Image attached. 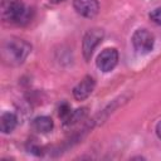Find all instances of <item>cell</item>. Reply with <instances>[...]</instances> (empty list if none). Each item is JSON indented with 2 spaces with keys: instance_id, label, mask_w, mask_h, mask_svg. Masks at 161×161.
Masks as SVG:
<instances>
[{
  "instance_id": "obj_1",
  "label": "cell",
  "mask_w": 161,
  "mask_h": 161,
  "mask_svg": "<svg viewBox=\"0 0 161 161\" xmlns=\"http://www.w3.org/2000/svg\"><path fill=\"white\" fill-rule=\"evenodd\" d=\"M31 52V44L20 38H9L1 45V58L9 65L24 63Z\"/></svg>"
},
{
  "instance_id": "obj_2",
  "label": "cell",
  "mask_w": 161,
  "mask_h": 161,
  "mask_svg": "<svg viewBox=\"0 0 161 161\" xmlns=\"http://www.w3.org/2000/svg\"><path fill=\"white\" fill-rule=\"evenodd\" d=\"M34 16V10L26 6L20 0H3L1 1V18L4 21L16 25L28 24Z\"/></svg>"
},
{
  "instance_id": "obj_3",
  "label": "cell",
  "mask_w": 161,
  "mask_h": 161,
  "mask_svg": "<svg viewBox=\"0 0 161 161\" xmlns=\"http://www.w3.org/2000/svg\"><path fill=\"white\" fill-rule=\"evenodd\" d=\"M132 45L135 48V50L138 54H147L153 49L155 45V36L151 31H148L147 29H137L132 38H131Z\"/></svg>"
},
{
  "instance_id": "obj_4",
  "label": "cell",
  "mask_w": 161,
  "mask_h": 161,
  "mask_svg": "<svg viewBox=\"0 0 161 161\" xmlns=\"http://www.w3.org/2000/svg\"><path fill=\"white\" fill-rule=\"evenodd\" d=\"M103 38H104V31L99 28L89 29L84 34L83 42H82V53H83V57L87 62L92 58V55L94 53V49L103 40Z\"/></svg>"
},
{
  "instance_id": "obj_5",
  "label": "cell",
  "mask_w": 161,
  "mask_h": 161,
  "mask_svg": "<svg viewBox=\"0 0 161 161\" xmlns=\"http://www.w3.org/2000/svg\"><path fill=\"white\" fill-rule=\"evenodd\" d=\"M118 63V50L116 48H106L97 57L96 64L99 70L107 73L111 72Z\"/></svg>"
},
{
  "instance_id": "obj_6",
  "label": "cell",
  "mask_w": 161,
  "mask_h": 161,
  "mask_svg": "<svg viewBox=\"0 0 161 161\" xmlns=\"http://www.w3.org/2000/svg\"><path fill=\"white\" fill-rule=\"evenodd\" d=\"M74 10L84 18H94L99 11L98 0H73Z\"/></svg>"
},
{
  "instance_id": "obj_7",
  "label": "cell",
  "mask_w": 161,
  "mask_h": 161,
  "mask_svg": "<svg viewBox=\"0 0 161 161\" xmlns=\"http://www.w3.org/2000/svg\"><path fill=\"white\" fill-rule=\"evenodd\" d=\"M96 87V80L91 75H86L74 88H73V96L77 101H83L91 96Z\"/></svg>"
},
{
  "instance_id": "obj_8",
  "label": "cell",
  "mask_w": 161,
  "mask_h": 161,
  "mask_svg": "<svg viewBox=\"0 0 161 161\" xmlns=\"http://www.w3.org/2000/svg\"><path fill=\"white\" fill-rule=\"evenodd\" d=\"M18 123V117L13 112H4L0 118V130L3 133H10L14 131Z\"/></svg>"
},
{
  "instance_id": "obj_9",
  "label": "cell",
  "mask_w": 161,
  "mask_h": 161,
  "mask_svg": "<svg viewBox=\"0 0 161 161\" xmlns=\"http://www.w3.org/2000/svg\"><path fill=\"white\" fill-rule=\"evenodd\" d=\"M31 126L39 133H48V132H50L53 130L54 123H53V119L50 117H48V116H39V117H35L33 119Z\"/></svg>"
},
{
  "instance_id": "obj_10",
  "label": "cell",
  "mask_w": 161,
  "mask_h": 161,
  "mask_svg": "<svg viewBox=\"0 0 161 161\" xmlns=\"http://www.w3.org/2000/svg\"><path fill=\"white\" fill-rule=\"evenodd\" d=\"M87 113H88V108H87V107H82V108L74 109V111H72V113L69 114V117H68L65 121H63V125H64L65 127H67V126H68V127L74 126V125H77L78 122L83 121V119L86 118Z\"/></svg>"
},
{
  "instance_id": "obj_11",
  "label": "cell",
  "mask_w": 161,
  "mask_h": 161,
  "mask_svg": "<svg viewBox=\"0 0 161 161\" xmlns=\"http://www.w3.org/2000/svg\"><path fill=\"white\" fill-rule=\"evenodd\" d=\"M70 113H72V108H70L69 103L62 102V103L59 104V107H58V116H59V118H60L62 121H65V119L69 117Z\"/></svg>"
},
{
  "instance_id": "obj_12",
  "label": "cell",
  "mask_w": 161,
  "mask_h": 161,
  "mask_svg": "<svg viewBox=\"0 0 161 161\" xmlns=\"http://www.w3.org/2000/svg\"><path fill=\"white\" fill-rule=\"evenodd\" d=\"M26 150H28V152H30L31 155H35V156H42L44 153L43 148L39 145H36L34 141H29L26 143Z\"/></svg>"
},
{
  "instance_id": "obj_13",
  "label": "cell",
  "mask_w": 161,
  "mask_h": 161,
  "mask_svg": "<svg viewBox=\"0 0 161 161\" xmlns=\"http://www.w3.org/2000/svg\"><path fill=\"white\" fill-rule=\"evenodd\" d=\"M148 16H150V19H151L155 24L161 25V6H158V8L153 9V10L148 14Z\"/></svg>"
},
{
  "instance_id": "obj_14",
  "label": "cell",
  "mask_w": 161,
  "mask_h": 161,
  "mask_svg": "<svg viewBox=\"0 0 161 161\" xmlns=\"http://www.w3.org/2000/svg\"><path fill=\"white\" fill-rule=\"evenodd\" d=\"M156 135H157V137L161 140V121L157 123V126H156Z\"/></svg>"
},
{
  "instance_id": "obj_15",
  "label": "cell",
  "mask_w": 161,
  "mask_h": 161,
  "mask_svg": "<svg viewBox=\"0 0 161 161\" xmlns=\"http://www.w3.org/2000/svg\"><path fill=\"white\" fill-rule=\"evenodd\" d=\"M50 3H53V4H59V3H63L64 0H49Z\"/></svg>"
}]
</instances>
